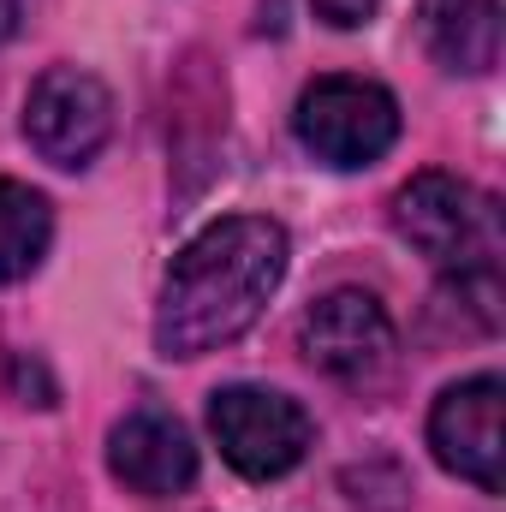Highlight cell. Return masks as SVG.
Instances as JSON below:
<instances>
[{
    "label": "cell",
    "mask_w": 506,
    "mask_h": 512,
    "mask_svg": "<svg viewBox=\"0 0 506 512\" xmlns=\"http://www.w3.org/2000/svg\"><path fill=\"white\" fill-rule=\"evenodd\" d=\"M417 30H423V48L435 66L447 72H465V78H483L501 66V0H423L417 12Z\"/></svg>",
    "instance_id": "9c48e42d"
},
{
    "label": "cell",
    "mask_w": 506,
    "mask_h": 512,
    "mask_svg": "<svg viewBox=\"0 0 506 512\" xmlns=\"http://www.w3.org/2000/svg\"><path fill=\"white\" fill-rule=\"evenodd\" d=\"M24 137L54 167H90L114 137V96L84 66H54L36 78L24 102Z\"/></svg>",
    "instance_id": "5b68a950"
},
{
    "label": "cell",
    "mask_w": 506,
    "mask_h": 512,
    "mask_svg": "<svg viewBox=\"0 0 506 512\" xmlns=\"http://www.w3.org/2000/svg\"><path fill=\"white\" fill-rule=\"evenodd\" d=\"M501 393V376H471L453 382L429 411V447L441 471H453L483 495H501Z\"/></svg>",
    "instance_id": "52a82bcc"
},
{
    "label": "cell",
    "mask_w": 506,
    "mask_h": 512,
    "mask_svg": "<svg viewBox=\"0 0 506 512\" xmlns=\"http://www.w3.org/2000/svg\"><path fill=\"white\" fill-rule=\"evenodd\" d=\"M209 429H215V447L221 459L251 477V483H274L286 477L304 453H310V417L298 399L274 393V387H221L209 399Z\"/></svg>",
    "instance_id": "277c9868"
},
{
    "label": "cell",
    "mask_w": 506,
    "mask_h": 512,
    "mask_svg": "<svg viewBox=\"0 0 506 512\" xmlns=\"http://www.w3.org/2000/svg\"><path fill=\"white\" fill-rule=\"evenodd\" d=\"M393 227L399 239L417 256H429L441 274L453 280H477V274H495V256H501V221H495V203L453 179V173H417L411 185H399L393 197Z\"/></svg>",
    "instance_id": "7a4b0ae2"
},
{
    "label": "cell",
    "mask_w": 506,
    "mask_h": 512,
    "mask_svg": "<svg viewBox=\"0 0 506 512\" xmlns=\"http://www.w3.org/2000/svg\"><path fill=\"white\" fill-rule=\"evenodd\" d=\"M18 18H24V0H0V42L18 30Z\"/></svg>",
    "instance_id": "7c38bea8"
},
{
    "label": "cell",
    "mask_w": 506,
    "mask_h": 512,
    "mask_svg": "<svg viewBox=\"0 0 506 512\" xmlns=\"http://www.w3.org/2000/svg\"><path fill=\"white\" fill-rule=\"evenodd\" d=\"M108 471L149 501L185 495L197 483V441L173 411H131L108 435Z\"/></svg>",
    "instance_id": "ba28073f"
},
{
    "label": "cell",
    "mask_w": 506,
    "mask_h": 512,
    "mask_svg": "<svg viewBox=\"0 0 506 512\" xmlns=\"http://www.w3.org/2000/svg\"><path fill=\"white\" fill-rule=\"evenodd\" d=\"M298 340H304V358L334 382H370L393 358V322L376 292H358V286L316 298L298 322Z\"/></svg>",
    "instance_id": "8992f818"
},
{
    "label": "cell",
    "mask_w": 506,
    "mask_h": 512,
    "mask_svg": "<svg viewBox=\"0 0 506 512\" xmlns=\"http://www.w3.org/2000/svg\"><path fill=\"white\" fill-rule=\"evenodd\" d=\"M316 6V18L322 24H334V30H358V24H370L376 18L381 0H310Z\"/></svg>",
    "instance_id": "8fae6325"
},
{
    "label": "cell",
    "mask_w": 506,
    "mask_h": 512,
    "mask_svg": "<svg viewBox=\"0 0 506 512\" xmlns=\"http://www.w3.org/2000/svg\"><path fill=\"white\" fill-rule=\"evenodd\" d=\"M298 143L322 161V167H370L393 149L399 137V102L381 90L376 78H316L304 96H298V114H292Z\"/></svg>",
    "instance_id": "3957f363"
},
{
    "label": "cell",
    "mask_w": 506,
    "mask_h": 512,
    "mask_svg": "<svg viewBox=\"0 0 506 512\" xmlns=\"http://www.w3.org/2000/svg\"><path fill=\"white\" fill-rule=\"evenodd\" d=\"M286 256V227L268 215H227L203 227L173 256L155 310V346L167 358H203L233 346L286 280Z\"/></svg>",
    "instance_id": "6da1fadb"
},
{
    "label": "cell",
    "mask_w": 506,
    "mask_h": 512,
    "mask_svg": "<svg viewBox=\"0 0 506 512\" xmlns=\"http://www.w3.org/2000/svg\"><path fill=\"white\" fill-rule=\"evenodd\" d=\"M48 245H54V209H48V197L30 191L24 179H0V286L36 274Z\"/></svg>",
    "instance_id": "30bf717a"
}]
</instances>
